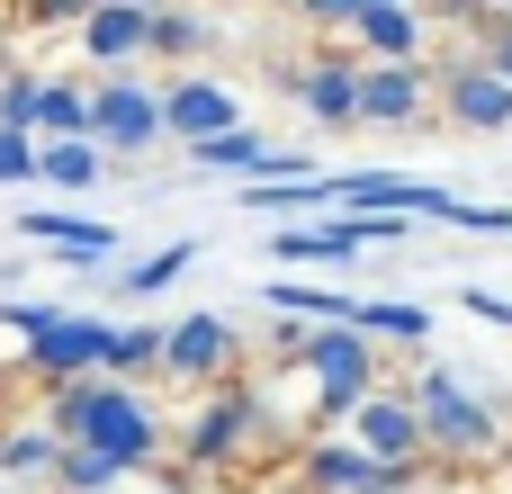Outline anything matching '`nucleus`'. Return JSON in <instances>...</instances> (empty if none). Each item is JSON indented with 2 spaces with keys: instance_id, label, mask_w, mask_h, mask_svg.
<instances>
[{
  "instance_id": "29",
  "label": "nucleus",
  "mask_w": 512,
  "mask_h": 494,
  "mask_svg": "<svg viewBox=\"0 0 512 494\" xmlns=\"http://www.w3.org/2000/svg\"><path fill=\"white\" fill-rule=\"evenodd\" d=\"M144 360H162V333H153V324H117V342H108V378H126V369H144Z\"/></svg>"
},
{
  "instance_id": "4",
  "label": "nucleus",
  "mask_w": 512,
  "mask_h": 494,
  "mask_svg": "<svg viewBox=\"0 0 512 494\" xmlns=\"http://www.w3.org/2000/svg\"><path fill=\"white\" fill-rule=\"evenodd\" d=\"M162 135V90L153 81H126V63L108 81H90V144L99 153H144Z\"/></svg>"
},
{
  "instance_id": "22",
  "label": "nucleus",
  "mask_w": 512,
  "mask_h": 494,
  "mask_svg": "<svg viewBox=\"0 0 512 494\" xmlns=\"http://www.w3.org/2000/svg\"><path fill=\"white\" fill-rule=\"evenodd\" d=\"M342 324H360L369 342H432V315L423 306H396V297H351Z\"/></svg>"
},
{
  "instance_id": "25",
  "label": "nucleus",
  "mask_w": 512,
  "mask_h": 494,
  "mask_svg": "<svg viewBox=\"0 0 512 494\" xmlns=\"http://www.w3.org/2000/svg\"><path fill=\"white\" fill-rule=\"evenodd\" d=\"M45 477H54L63 494H108V486H126V468H117V459H99V450H81V441H63Z\"/></svg>"
},
{
  "instance_id": "3",
  "label": "nucleus",
  "mask_w": 512,
  "mask_h": 494,
  "mask_svg": "<svg viewBox=\"0 0 512 494\" xmlns=\"http://www.w3.org/2000/svg\"><path fill=\"white\" fill-rule=\"evenodd\" d=\"M414 414H423V441H432V450H450V459H486V450L504 441V432H495V414H486L450 369H423V378H414Z\"/></svg>"
},
{
  "instance_id": "38",
  "label": "nucleus",
  "mask_w": 512,
  "mask_h": 494,
  "mask_svg": "<svg viewBox=\"0 0 512 494\" xmlns=\"http://www.w3.org/2000/svg\"><path fill=\"white\" fill-rule=\"evenodd\" d=\"M477 9H495V18H512V0H477Z\"/></svg>"
},
{
  "instance_id": "13",
  "label": "nucleus",
  "mask_w": 512,
  "mask_h": 494,
  "mask_svg": "<svg viewBox=\"0 0 512 494\" xmlns=\"http://www.w3.org/2000/svg\"><path fill=\"white\" fill-rule=\"evenodd\" d=\"M225 360H234V324H225V315H207V306H198V315H180V324L162 333V369H171V378H189V387H207Z\"/></svg>"
},
{
  "instance_id": "34",
  "label": "nucleus",
  "mask_w": 512,
  "mask_h": 494,
  "mask_svg": "<svg viewBox=\"0 0 512 494\" xmlns=\"http://www.w3.org/2000/svg\"><path fill=\"white\" fill-rule=\"evenodd\" d=\"M90 0H18V18H36V27H63V18H81Z\"/></svg>"
},
{
  "instance_id": "1",
  "label": "nucleus",
  "mask_w": 512,
  "mask_h": 494,
  "mask_svg": "<svg viewBox=\"0 0 512 494\" xmlns=\"http://www.w3.org/2000/svg\"><path fill=\"white\" fill-rule=\"evenodd\" d=\"M54 432L63 441H81V450H99V459H117L126 477H144L153 459H162V414L126 387V378H108V369H90V378H63L54 387Z\"/></svg>"
},
{
  "instance_id": "36",
  "label": "nucleus",
  "mask_w": 512,
  "mask_h": 494,
  "mask_svg": "<svg viewBox=\"0 0 512 494\" xmlns=\"http://www.w3.org/2000/svg\"><path fill=\"white\" fill-rule=\"evenodd\" d=\"M486 63L512 81V18H495V36H486Z\"/></svg>"
},
{
  "instance_id": "30",
  "label": "nucleus",
  "mask_w": 512,
  "mask_h": 494,
  "mask_svg": "<svg viewBox=\"0 0 512 494\" xmlns=\"http://www.w3.org/2000/svg\"><path fill=\"white\" fill-rule=\"evenodd\" d=\"M18 180H36V135L0 126V189H18Z\"/></svg>"
},
{
  "instance_id": "24",
  "label": "nucleus",
  "mask_w": 512,
  "mask_h": 494,
  "mask_svg": "<svg viewBox=\"0 0 512 494\" xmlns=\"http://www.w3.org/2000/svg\"><path fill=\"white\" fill-rule=\"evenodd\" d=\"M261 306H270V315H315V324H342V315H351V297H342V288H315V279H270Z\"/></svg>"
},
{
  "instance_id": "28",
  "label": "nucleus",
  "mask_w": 512,
  "mask_h": 494,
  "mask_svg": "<svg viewBox=\"0 0 512 494\" xmlns=\"http://www.w3.org/2000/svg\"><path fill=\"white\" fill-rule=\"evenodd\" d=\"M189 261H198L189 243H171V252H153V261H135V270H126V297H162V288H171V279H180Z\"/></svg>"
},
{
  "instance_id": "2",
  "label": "nucleus",
  "mask_w": 512,
  "mask_h": 494,
  "mask_svg": "<svg viewBox=\"0 0 512 494\" xmlns=\"http://www.w3.org/2000/svg\"><path fill=\"white\" fill-rule=\"evenodd\" d=\"M297 369H315L324 414H342V423H351V405L378 387V342H369L360 324H315V333H297Z\"/></svg>"
},
{
  "instance_id": "17",
  "label": "nucleus",
  "mask_w": 512,
  "mask_h": 494,
  "mask_svg": "<svg viewBox=\"0 0 512 494\" xmlns=\"http://www.w3.org/2000/svg\"><path fill=\"white\" fill-rule=\"evenodd\" d=\"M441 180H405V171H342L333 207H396V216H441Z\"/></svg>"
},
{
  "instance_id": "11",
  "label": "nucleus",
  "mask_w": 512,
  "mask_h": 494,
  "mask_svg": "<svg viewBox=\"0 0 512 494\" xmlns=\"http://www.w3.org/2000/svg\"><path fill=\"white\" fill-rule=\"evenodd\" d=\"M432 108L423 63H360V126H414Z\"/></svg>"
},
{
  "instance_id": "16",
  "label": "nucleus",
  "mask_w": 512,
  "mask_h": 494,
  "mask_svg": "<svg viewBox=\"0 0 512 494\" xmlns=\"http://www.w3.org/2000/svg\"><path fill=\"white\" fill-rule=\"evenodd\" d=\"M144 27H153V9H144V0H90V9H81V54L117 72V63H135V54H144Z\"/></svg>"
},
{
  "instance_id": "23",
  "label": "nucleus",
  "mask_w": 512,
  "mask_h": 494,
  "mask_svg": "<svg viewBox=\"0 0 512 494\" xmlns=\"http://www.w3.org/2000/svg\"><path fill=\"white\" fill-rule=\"evenodd\" d=\"M27 135H90V90H81V81H36Z\"/></svg>"
},
{
  "instance_id": "40",
  "label": "nucleus",
  "mask_w": 512,
  "mask_h": 494,
  "mask_svg": "<svg viewBox=\"0 0 512 494\" xmlns=\"http://www.w3.org/2000/svg\"><path fill=\"white\" fill-rule=\"evenodd\" d=\"M162 494H180V486H162Z\"/></svg>"
},
{
  "instance_id": "12",
  "label": "nucleus",
  "mask_w": 512,
  "mask_h": 494,
  "mask_svg": "<svg viewBox=\"0 0 512 494\" xmlns=\"http://www.w3.org/2000/svg\"><path fill=\"white\" fill-rule=\"evenodd\" d=\"M189 162H198V171H243V180L306 171V153H279V144H270V135H252V126H216V135H198V144H189Z\"/></svg>"
},
{
  "instance_id": "15",
  "label": "nucleus",
  "mask_w": 512,
  "mask_h": 494,
  "mask_svg": "<svg viewBox=\"0 0 512 494\" xmlns=\"http://www.w3.org/2000/svg\"><path fill=\"white\" fill-rule=\"evenodd\" d=\"M351 252H369L351 207L324 216V225H279V234H270V261H279V270H333V261H351Z\"/></svg>"
},
{
  "instance_id": "26",
  "label": "nucleus",
  "mask_w": 512,
  "mask_h": 494,
  "mask_svg": "<svg viewBox=\"0 0 512 494\" xmlns=\"http://www.w3.org/2000/svg\"><path fill=\"white\" fill-rule=\"evenodd\" d=\"M54 450H63L54 423H18V432H0V468H9V477H45Z\"/></svg>"
},
{
  "instance_id": "39",
  "label": "nucleus",
  "mask_w": 512,
  "mask_h": 494,
  "mask_svg": "<svg viewBox=\"0 0 512 494\" xmlns=\"http://www.w3.org/2000/svg\"><path fill=\"white\" fill-rule=\"evenodd\" d=\"M279 494H315V486H306V477H297V486H279Z\"/></svg>"
},
{
  "instance_id": "6",
  "label": "nucleus",
  "mask_w": 512,
  "mask_h": 494,
  "mask_svg": "<svg viewBox=\"0 0 512 494\" xmlns=\"http://www.w3.org/2000/svg\"><path fill=\"white\" fill-rule=\"evenodd\" d=\"M351 441L369 450V459H387V468H423V414H414V396H387V387H369L360 405H351Z\"/></svg>"
},
{
  "instance_id": "10",
  "label": "nucleus",
  "mask_w": 512,
  "mask_h": 494,
  "mask_svg": "<svg viewBox=\"0 0 512 494\" xmlns=\"http://www.w3.org/2000/svg\"><path fill=\"white\" fill-rule=\"evenodd\" d=\"M441 108L468 126V135H495V126H512V81L477 54V63H450L441 72Z\"/></svg>"
},
{
  "instance_id": "35",
  "label": "nucleus",
  "mask_w": 512,
  "mask_h": 494,
  "mask_svg": "<svg viewBox=\"0 0 512 494\" xmlns=\"http://www.w3.org/2000/svg\"><path fill=\"white\" fill-rule=\"evenodd\" d=\"M45 315H54V306H0V333H18V342H27V333H36Z\"/></svg>"
},
{
  "instance_id": "18",
  "label": "nucleus",
  "mask_w": 512,
  "mask_h": 494,
  "mask_svg": "<svg viewBox=\"0 0 512 494\" xmlns=\"http://www.w3.org/2000/svg\"><path fill=\"white\" fill-rule=\"evenodd\" d=\"M288 90L306 99L315 126H360V63H342V54H333V63H306Z\"/></svg>"
},
{
  "instance_id": "32",
  "label": "nucleus",
  "mask_w": 512,
  "mask_h": 494,
  "mask_svg": "<svg viewBox=\"0 0 512 494\" xmlns=\"http://www.w3.org/2000/svg\"><path fill=\"white\" fill-rule=\"evenodd\" d=\"M360 9H378V0H297V18H315V27H351Z\"/></svg>"
},
{
  "instance_id": "33",
  "label": "nucleus",
  "mask_w": 512,
  "mask_h": 494,
  "mask_svg": "<svg viewBox=\"0 0 512 494\" xmlns=\"http://www.w3.org/2000/svg\"><path fill=\"white\" fill-rule=\"evenodd\" d=\"M459 297H468L477 324H504V333H512V297H504V288H459Z\"/></svg>"
},
{
  "instance_id": "41",
  "label": "nucleus",
  "mask_w": 512,
  "mask_h": 494,
  "mask_svg": "<svg viewBox=\"0 0 512 494\" xmlns=\"http://www.w3.org/2000/svg\"><path fill=\"white\" fill-rule=\"evenodd\" d=\"M144 9H153V0H144Z\"/></svg>"
},
{
  "instance_id": "7",
  "label": "nucleus",
  "mask_w": 512,
  "mask_h": 494,
  "mask_svg": "<svg viewBox=\"0 0 512 494\" xmlns=\"http://www.w3.org/2000/svg\"><path fill=\"white\" fill-rule=\"evenodd\" d=\"M252 432H261L252 387H225V396H207V405H198V423H189L180 459H189V468H225V459H243V450H252Z\"/></svg>"
},
{
  "instance_id": "27",
  "label": "nucleus",
  "mask_w": 512,
  "mask_h": 494,
  "mask_svg": "<svg viewBox=\"0 0 512 494\" xmlns=\"http://www.w3.org/2000/svg\"><path fill=\"white\" fill-rule=\"evenodd\" d=\"M432 225H459V234H486V243H512V207H468V198H441Z\"/></svg>"
},
{
  "instance_id": "20",
  "label": "nucleus",
  "mask_w": 512,
  "mask_h": 494,
  "mask_svg": "<svg viewBox=\"0 0 512 494\" xmlns=\"http://www.w3.org/2000/svg\"><path fill=\"white\" fill-rule=\"evenodd\" d=\"M108 171V153L90 144V135H36V180H54V189H90Z\"/></svg>"
},
{
  "instance_id": "8",
  "label": "nucleus",
  "mask_w": 512,
  "mask_h": 494,
  "mask_svg": "<svg viewBox=\"0 0 512 494\" xmlns=\"http://www.w3.org/2000/svg\"><path fill=\"white\" fill-rule=\"evenodd\" d=\"M306 486L315 494H405L414 468H387V459H369L360 441H315V450H306Z\"/></svg>"
},
{
  "instance_id": "9",
  "label": "nucleus",
  "mask_w": 512,
  "mask_h": 494,
  "mask_svg": "<svg viewBox=\"0 0 512 494\" xmlns=\"http://www.w3.org/2000/svg\"><path fill=\"white\" fill-rule=\"evenodd\" d=\"M216 126H243V99H234L225 81H207V72H180V81H162V135L198 144V135H216Z\"/></svg>"
},
{
  "instance_id": "5",
  "label": "nucleus",
  "mask_w": 512,
  "mask_h": 494,
  "mask_svg": "<svg viewBox=\"0 0 512 494\" xmlns=\"http://www.w3.org/2000/svg\"><path fill=\"white\" fill-rule=\"evenodd\" d=\"M108 342H117V324H99V315H45L36 333H27V378H81V369H108Z\"/></svg>"
},
{
  "instance_id": "19",
  "label": "nucleus",
  "mask_w": 512,
  "mask_h": 494,
  "mask_svg": "<svg viewBox=\"0 0 512 494\" xmlns=\"http://www.w3.org/2000/svg\"><path fill=\"white\" fill-rule=\"evenodd\" d=\"M18 234L63 252V261H108L117 252V225H90V216H18Z\"/></svg>"
},
{
  "instance_id": "31",
  "label": "nucleus",
  "mask_w": 512,
  "mask_h": 494,
  "mask_svg": "<svg viewBox=\"0 0 512 494\" xmlns=\"http://www.w3.org/2000/svg\"><path fill=\"white\" fill-rule=\"evenodd\" d=\"M36 81H45V72H9V81H0V126H27V117H36Z\"/></svg>"
},
{
  "instance_id": "14",
  "label": "nucleus",
  "mask_w": 512,
  "mask_h": 494,
  "mask_svg": "<svg viewBox=\"0 0 512 494\" xmlns=\"http://www.w3.org/2000/svg\"><path fill=\"white\" fill-rule=\"evenodd\" d=\"M351 36H360V54H369V63H423L432 18H423L414 0H378V9H360V18H351Z\"/></svg>"
},
{
  "instance_id": "37",
  "label": "nucleus",
  "mask_w": 512,
  "mask_h": 494,
  "mask_svg": "<svg viewBox=\"0 0 512 494\" xmlns=\"http://www.w3.org/2000/svg\"><path fill=\"white\" fill-rule=\"evenodd\" d=\"M432 9H441V18H468V9H477V0H432Z\"/></svg>"
},
{
  "instance_id": "21",
  "label": "nucleus",
  "mask_w": 512,
  "mask_h": 494,
  "mask_svg": "<svg viewBox=\"0 0 512 494\" xmlns=\"http://www.w3.org/2000/svg\"><path fill=\"white\" fill-rule=\"evenodd\" d=\"M207 18L198 9H171V0H153V27H144V54H162V63H189V54H207Z\"/></svg>"
}]
</instances>
